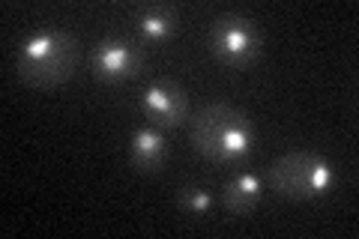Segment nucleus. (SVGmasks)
Masks as SVG:
<instances>
[{"label":"nucleus","mask_w":359,"mask_h":239,"mask_svg":"<svg viewBox=\"0 0 359 239\" xmlns=\"http://www.w3.org/2000/svg\"><path fill=\"white\" fill-rule=\"evenodd\" d=\"M264 177L257 174H240L233 177L231 183H224L222 189V207L233 219H243V215H252L257 210V203L264 198Z\"/></svg>","instance_id":"nucleus-9"},{"label":"nucleus","mask_w":359,"mask_h":239,"mask_svg":"<svg viewBox=\"0 0 359 239\" xmlns=\"http://www.w3.org/2000/svg\"><path fill=\"white\" fill-rule=\"evenodd\" d=\"M177 21H180V9L171 4H141L132 9V25L144 42H156V45L168 42L177 30Z\"/></svg>","instance_id":"nucleus-7"},{"label":"nucleus","mask_w":359,"mask_h":239,"mask_svg":"<svg viewBox=\"0 0 359 239\" xmlns=\"http://www.w3.org/2000/svg\"><path fill=\"white\" fill-rule=\"evenodd\" d=\"M189 141L210 162L240 165L255 150V123L231 102H210L189 117Z\"/></svg>","instance_id":"nucleus-1"},{"label":"nucleus","mask_w":359,"mask_h":239,"mask_svg":"<svg viewBox=\"0 0 359 239\" xmlns=\"http://www.w3.org/2000/svg\"><path fill=\"white\" fill-rule=\"evenodd\" d=\"M141 114L156 129H180L189 120V96L174 81H156L141 93Z\"/></svg>","instance_id":"nucleus-6"},{"label":"nucleus","mask_w":359,"mask_h":239,"mask_svg":"<svg viewBox=\"0 0 359 239\" xmlns=\"http://www.w3.org/2000/svg\"><path fill=\"white\" fill-rule=\"evenodd\" d=\"M207 48L228 69H249L264 51L257 21L243 13H219L207 27Z\"/></svg>","instance_id":"nucleus-4"},{"label":"nucleus","mask_w":359,"mask_h":239,"mask_svg":"<svg viewBox=\"0 0 359 239\" xmlns=\"http://www.w3.org/2000/svg\"><path fill=\"white\" fill-rule=\"evenodd\" d=\"M144 69L141 42L129 36H105L90 48V72L102 84H126Z\"/></svg>","instance_id":"nucleus-5"},{"label":"nucleus","mask_w":359,"mask_h":239,"mask_svg":"<svg viewBox=\"0 0 359 239\" xmlns=\"http://www.w3.org/2000/svg\"><path fill=\"white\" fill-rule=\"evenodd\" d=\"M81 63V42L63 27H45L25 36L15 48V78L33 90L66 84Z\"/></svg>","instance_id":"nucleus-2"},{"label":"nucleus","mask_w":359,"mask_h":239,"mask_svg":"<svg viewBox=\"0 0 359 239\" xmlns=\"http://www.w3.org/2000/svg\"><path fill=\"white\" fill-rule=\"evenodd\" d=\"M168 162V138L162 129L144 126L129 141V165L138 174H159Z\"/></svg>","instance_id":"nucleus-8"},{"label":"nucleus","mask_w":359,"mask_h":239,"mask_svg":"<svg viewBox=\"0 0 359 239\" xmlns=\"http://www.w3.org/2000/svg\"><path fill=\"white\" fill-rule=\"evenodd\" d=\"M177 207L189 212V215H207L212 210V195L207 186H198V183H189L177 191Z\"/></svg>","instance_id":"nucleus-10"},{"label":"nucleus","mask_w":359,"mask_h":239,"mask_svg":"<svg viewBox=\"0 0 359 239\" xmlns=\"http://www.w3.org/2000/svg\"><path fill=\"white\" fill-rule=\"evenodd\" d=\"M264 183L285 200H314L330 195L339 183V174L327 156L311 150H290L266 168Z\"/></svg>","instance_id":"nucleus-3"}]
</instances>
